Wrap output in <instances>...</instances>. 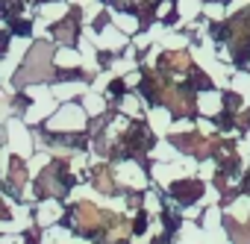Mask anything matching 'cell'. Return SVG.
Listing matches in <instances>:
<instances>
[{"label":"cell","mask_w":250,"mask_h":244,"mask_svg":"<svg viewBox=\"0 0 250 244\" xmlns=\"http://www.w3.org/2000/svg\"><path fill=\"white\" fill-rule=\"evenodd\" d=\"M97 185H100V191H106V194H112L115 188H112V183H109V171H97Z\"/></svg>","instance_id":"obj_3"},{"label":"cell","mask_w":250,"mask_h":244,"mask_svg":"<svg viewBox=\"0 0 250 244\" xmlns=\"http://www.w3.org/2000/svg\"><path fill=\"white\" fill-rule=\"evenodd\" d=\"M77 221H80V226H94V224L100 221V215H97V209H94V206L80 203V206H77Z\"/></svg>","instance_id":"obj_1"},{"label":"cell","mask_w":250,"mask_h":244,"mask_svg":"<svg viewBox=\"0 0 250 244\" xmlns=\"http://www.w3.org/2000/svg\"><path fill=\"white\" fill-rule=\"evenodd\" d=\"M162 65H168V68H186V65H191V59L186 53H168V56H162Z\"/></svg>","instance_id":"obj_2"}]
</instances>
